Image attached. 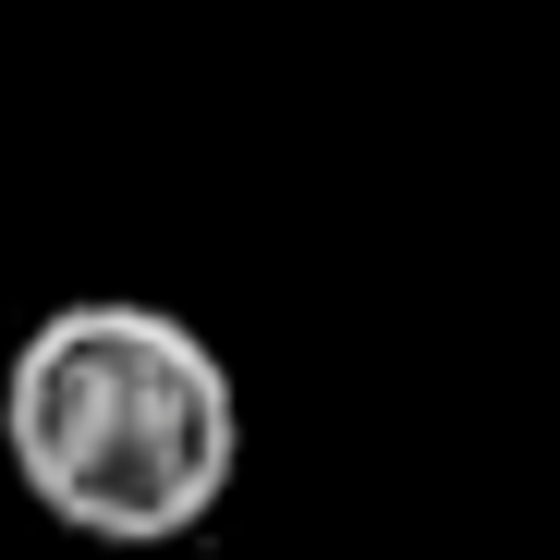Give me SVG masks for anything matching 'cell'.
Returning a JSON list of instances; mask_svg holds the SVG:
<instances>
[{"label":"cell","instance_id":"cell-1","mask_svg":"<svg viewBox=\"0 0 560 560\" xmlns=\"http://www.w3.org/2000/svg\"><path fill=\"white\" fill-rule=\"evenodd\" d=\"M0 451L25 500L85 548H183L244 476V390L196 317L85 293L13 341Z\"/></svg>","mask_w":560,"mask_h":560}]
</instances>
